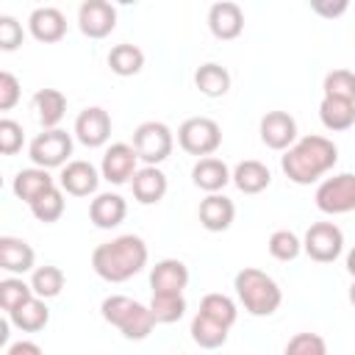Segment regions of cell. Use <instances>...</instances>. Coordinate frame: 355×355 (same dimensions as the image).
I'll return each instance as SVG.
<instances>
[{
	"mask_svg": "<svg viewBox=\"0 0 355 355\" xmlns=\"http://www.w3.org/2000/svg\"><path fill=\"white\" fill-rule=\"evenodd\" d=\"M338 161V147L327 136H302L280 158L283 175L297 186H311L324 178Z\"/></svg>",
	"mask_w": 355,
	"mask_h": 355,
	"instance_id": "1",
	"label": "cell"
},
{
	"mask_svg": "<svg viewBox=\"0 0 355 355\" xmlns=\"http://www.w3.org/2000/svg\"><path fill=\"white\" fill-rule=\"evenodd\" d=\"M147 266V244L141 236L125 233L105 244H97L92 252V269L108 283H125Z\"/></svg>",
	"mask_w": 355,
	"mask_h": 355,
	"instance_id": "2",
	"label": "cell"
},
{
	"mask_svg": "<svg viewBox=\"0 0 355 355\" xmlns=\"http://www.w3.org/2000/svg\"><path fill=\"white\" fill-rule=\"evenodd\" d=\"M233 288H236V297L244 305V311L252 316H272L283 302V291H280L277 280L255 266H244L241 272H236Z\"/></svg>",
	"mask_w": 355,
	"mask_h": 355,
	"instance_id": "3",
	"label": "cell"
},
{
	"mask_svg": "<svg viewBox=\"0 0 355 355\" xmlns=\"http://www.w3.org/2000/svg\"><path fill=\"white\" fill-rule=\"evenodd\" d=\"M100 313L108 324H114L128 341H144L153 327H155V319H153V311L150 305H141L125 294H111L103 300L100 305Z\"/></svg>",
	"mask_w": 355,
	"mask_h": 355,
	"instance_id": "4",
	"label": "cell"
},
{
	"mask_svg": "<svg viewBox=\"0 0 355 355\" xmlns=\"http://www.w3.org/2000/svg\"><path fill=\"white\" fill-rule=\"evenodd\" d=\"M178 144L189 155H197V161L200 158H208L222 144V128L211 116H189L178 128Z\"/></svg>",
	"mask_w": 355,
	"mask_h": 355,
	"instance_id": "5",
	"label": "cell"
},
{
	"mask_svg": "<svg viewBox=\"0 0 355 355\" xmlns=\"http://www.w3.org/2000/svg\"><path fill=\"white\" fill-rule=\"evenodd\" d=\"M175 147V136L169 130V125L147 119L133 130V150L139 153V158L144 161V166H158L172 155Z\"/></svg>",
	"mask_w": 355,
	"mask_h": 355,
	"instance_id": "6",
	"label": "cell"
},
{
	"mask_svg": "<svg viewBox=\"0 0 355 355\" xmlns=\"http://www.w3.org/2000/svg\"><path fill=\"white\" fill-rule=\"evenodd\" d=\"M69 155H72V136L67 130H61V128L42 130L28 144V158L33 161V166H42V169L67 166Z\"/></svg>",
	"mask_w": 355,
	"mask_h": 355,
	"instance_id": "7",
	"label": "cell"
},
{
	"mask_svg": "<svg viewBox=\"0 0 355 355\" xmlns=\"http://www.w3.org/2000/svg\"><path fill=\"white\" fill-rule=\"evenodd\" d=\"M313 202H316V208L322 214H330V216L355 211V175L352 172H341V175L324 178L316 186Z\"/></svg>",
	"mask_w": 355,
	"mask_h": 355,
	"instance_id": "8",
	"label": "cell"
},
{
	"mask_svg": "<svg viewBox=\"0 0 355 355\" xmlns=\"http://www.w3.org/2000/svg\"><path fill=\"white\" fill-rule=\"evenodd\" d=\"M302 250L316 263H333L344 252V233L336 222H313L305 230Z\"/></svg>",
	"mask_w": 355,
	"mask_h": 355,
	"instance_id": "9",
	"label": "cell"
},
{
	"mask_svg": "<svg viewBox=\"0 0 355 355\" xmlns=\"http://www.w3.org/2000/svg\"><path fill=\"white\" fill-rule=\"evenodd\" d=\"M136 161H139V153L133 150V144L116 141V144H111V147L103 153L100 175H103V180H108V183H114V186H122V183L133 180V175L139 172Z\"/></svg>",
	"mask_w": 355,
	"mask_h": 355,
	"instance_id": "10",
	"label": "cell"
},
{
	"mask_svg": "<svg viewBox=\"0 0 355 355\" xmlns=\"http://www.w3.org/2000/svg\"><path fill=\"white\" fill-rule=\"evenodd\" d=\"M78 28L89 39H105L116 28V8L108 0H86L78 8Z\"/></svg>",
	"mask_w": 355,
	"mask_h": 355,
	"instance_id": "11",
	"label": "cell"
},
{
	"mask_svg": "<svg viewBox=\"0 0 355 355\" xmlns=\"http://www.w3.org/2000/svg\"><path fill=\"white\" fill-rule=\"evenodd\" d=\"M108 136H111V116L105 108L89 105L75 116V139L83 147H89V150L103 147L108 141Z\"/></svg>",
	"mask_w": 355,
	"mask_h": 355,
	"instance_id": "12",
	"label": "cell"
},
{
	"mask_svg": "<svg viewBox=\"0 0 355 355\" xmlns=\"http://www.w3.org/2000/svg\"><path fill=\"white\" fill-rule=\"evenodd\" d=\"M258 130H261V141L269 150L286 153L297 141V119L288 111H266L261 116Z\"/></svg>",
	"mask_w": 355,
	"mask_h": 355,
	"instance_id": "13",
	"label": "cell"
},
{
	"mask_svg": "<svg viewBox=\"0 0 355 355\" xmlns=\"http://www.w3.org/2000/svg\"><path fill=\"white\" fill-rule=\"evenodd\" d=\"M100 172L94 164L89 161H69L67 166H61V175H58V186L64 189V194H72V197H89V194H97V186H100Z\"/></svg>",
	"mask_w": 355,
	"mask_h": 355,
	"instance_id": "14",
	"label": "cell"
},
{
	"mask_svg": "<svg viewBox=\"0 0 355 355\" xmlns=\"http://www.w3.org/2000/svg\"><path fill=\"white\" fill-rule=\"evenodd\" d=\"M208 28L222 42L239 39L241 31H244V11H241V6L239 3H230V0L214 3L208 8Z\"/></svg>",
	"mask_w": 355,
	"mask_h": 355,
	"instance_id": "15",
	"label": "cell"
},
{
	"mask_svg": "<svg viewBox=\"0 0 355 355\" xmlns=\"http://www.w3.org/2000/svg\"><path fill=\"white\" fill-rule=\"evenodd\" d=\"M189 286V266L180 258H164L150 272L153 294H183Z\"/></svg>",
	"mask_w": 355,
	"mask_h": 355,
	"instance_id": "16",
	"label": "cell"
},
{
	"mask_svg": "<svg viewBox=\"0 0 355 355\" xmlns=\"http://www.w3.org/2000/svg\"><path fill=\"white\" fill-rule=\"evenodd\" d=\"M28 31L36 42H44V44L61 42L67 33V17L55 6H39L28 17Z\"/></svg>",
	"mask_w": 355,
	"mask_h": 355,
	"instance_id": "17",
	"label": "cell"
},
{
	"mask_svg": "<svg viewBox=\"0 0 355 355\" xmlns=\"http://www.w3.org/2000/svg\"><path fill=\"white\" fill-rule=\"evenodd\" d=\"M128 216V202L122 194L116 191H103L94 194V200L89 202V219L94 227L100 230H111L116 225H122V219Z\"/></svg>",
	"mask_w": 355,
	"mask_h": 355,
	"instance_id": "18",
	"label": "cell"
},
{
	"mask_svg": "<svg viewBox=\"0 0 355 355\" xmlns=\"http://www.w3.org/2000/svg\"><path fill=\"white\" fill-rule=\"evenodd\" d=\"M53 186H55V180H53V175H50L47 169H42V166H28V169H19V172L14 175L11 191H14L17 200L33 205V202H36L42 194H47Z\"/></svg>",
	"mask_w": 355,
	"mask_h": 355,
	"instance_id": "19",
	"label": "cell"
},
{
	"mask_svg": "<svg viewBox=\"0 0 355 355\" xmlns=\"http://www.w3.org/2000/svg\"><path fill=\"white\" fill-rule=\"evenodd\" d=\"M197 216H200V225H202L208 233H222V230H227V227L233 225V219H236V205H233V200L225 197V194H208V197L200 202Z\"/></svg>",
	"mask_w": 355,
	"mask_h": 355,
	"instance_id": "20",
	"label": "cell"
},
{
	"mask_svg": "<svg viewBox=\"0 0 355 355\" xmlns=\"http://www.w3.org/2000/svg\"><path fill=\"white\" fill-rule=\"evenodd\" d=\"M36 263V252L25 239L17 236H0V266L8 275H25Z\"/></svg>",
	"mask_w": 355,
	"mask_h": 355,
	"instance_id": "21",
	"label": "cell"
},
{
	"mask_svg": "<svg viewBox=\"0 0 355 355\" xmlns=\"http://www.w3.org/2000/svg\"><path fill=\"white\" fill-rule=\"evenodd\" d=\"M191 180H194L197 189H202V191H208V194H219V191L233 180V172L227 169V164H225L222 158L208 155V158H200V161L194 164Z\"/></svg>",
	"mask_w": 355,
	"mask_h": 355,
	"instance_id": "22",
	"label": "cell"
},
{
	"mask_svg": "<svg viewBox=\"0 0 355 355\" xmlns=\"http://www.w3.org/2000/svg\"><path fill=\"white\" fill-rule=\"evenodd\" d=\"M130 189H133L136 202H141V205H155V202L164 200L169 183H166V175H164L158 166H141V169L133 175Z\"/></svg>",
	"mask_w": 355,
	"mask_h": 355,
	"instance_id": "23",
	"label": "cell"
},
{
	"mask_svg": "<svg viewBox=\"0 0 355 355\" xmlns=\"http://www.w3.org/2000/svg\"><path fill=\"white\" fill-rule=\"evenodd\" d=\"M33 111H36L42 130H53L67 114V97L58 89H39L33 94Z\"/></svg>",
	"mask_w": 355,
	"mask_h": 355,
	"instance_id": "24",
	"label": "cell"
},
{
	"mask_svg": "<svg viewBox=\"0 0 355 355\" xmlns=\"http://www.w3.org/2000/svg\"><path fill=\"white\" fill-rule=\"evenodd\" d=\"M8 322L22 330V333H39L47 327L50 322V308H47V300L42 297H31L28 302H22L17 311L8 313Z\"/></svg>",
	"mask_w": 355,
	"mask_h": 355,
	"instance_id": "25",
	"label": "cell"
},
{
	"mask_svg": "<svg viewBox=\"0 0 355 355\" xmlns=\"http://www.w3.org/2000/svg\"><path fill=\"white\" fill-rule=\"evenodd\" d=\"M233 183H236V189L244 191V194H261L263 189H269L272 172H269L266 164H261V161H255V158H247V161L236 164V169H233Z\"/></svg>",
	"mask_w": 355,
	"mask_h": 355,
	"instance_id": "26",
	"label": "cell"
},
{
	"mask_svg": "<svg viewBox=\"0 0 355 355\" xmlns=\"http://www.w3.org/2000/svg\"><path fill=\"white\" fill-rule=\"evenodd\" d=\"M194 86L205 97H225L230 92V72L216 61L200 64L194 72Z\"/></svg>",
	"mask_w": 355,
	"mask_h": 355,
	"instance_id": "27",
	"label": "cell"
},
{
	"mask_svg": "<svg viewBox=\"0 0 355 355\" xmlns=\"http://www.w3.org/2000/svg\"><path fill=\"white\" fill-rule=\"evenodd\" d=\"M319 119L327 130H349L355 125V103L338 97H322Z\"/></svg>",
	"mask_w": 355,
	"mask_h": 355,
	"instance_id": "28",
	"label": "cell"
},
{
	"mask_svg": "<svg viewBox=\"0 0 355 355\" xmlns=\"http://www.w3.org/2000/svg\"><path fill=\"white\" fill-rule=\"evenodd\" d=\"M108 67L114 75L119 78H130V75H139L141 67H144V50L130 44V42H122V44H114L108 50Z\"/></svg>",
	"mask_w": 355,
	"mask_h": 355,
	"instance_id": "29",
	"label": "cell"
},
{
	"mask_svg": "<svg viewBox=\"0 0 355 355\" xmlns=\"http://www.w3.org/2000/svg\"><path fill=\"white\" fill-rule=\"evenodd\" d=\"M189 333H191V341L197 347H202V349H219L227 341V327L219 324V322H214V319H208V316H202L200 311L191 319Z\"/></svg>",
	"mask_w": 355,
	"mask_h": 355,
	"instance_id": "30",
	"label": "cell"
},
{
	"mask_svg": "<svg viewBox=\"0 0 355 355\" xmlns=\"http://www.w3.org/2000/svg\"><path fill=\"white\" fill-rule=\"evenodd\" d=\"M200 313L208 316V319H214V322H219V324H225L227 330H230V327L236 324V319H239L236 302H233L227 294H219V291H211V294H205V297L200 300Z\"/></svg>",
	"mask_w": 355,
	"mask_h": 355,
	"instance_id": "31",
	"label": "cell"
},
{
	"mask_svg": "<svg viewBox=\"0 0 355 355\" xmlns=\"http://www.w3.org/2000/svg\"><path fill=\"white\" fill-rule=\"evenodd\" d=\"M31 288H33L36 297L53 300V297H58L61 288H64V272H61L58 266H53V263L36 266L33 275H31Z\"/></svg>",
	"mask_w": 355,
	"mask_h": 355,
	"instance_id": "32",
	"label": "cell"
},
{
	"mask_svg": "<svg viewBox=\"0 0 355 355\" xmlns=\"http://www.w3.org/2000/svg\"><path fill=\"white\" fill-rule=\"evenodd\" d=\"M150 311H153L155 324H172L178 319H183L186 300H183V294H153Z\"/></svg>",
	"mask_w": 355,
	"mask_h": 355,
	"instance_id": "33",
	"label": "cell"
},
{
	"mask_svg": "<svg viewBox=\"0 0 355 355\" xmlns=\"http://www.w3.org/2000/svg\"><path fill=\"white\" fill-rule=\"evenodd\" d=\"M28 208H31V214H33L39 222H44V225L58 222L61 214H64V208H67L64 189H61V186H53L47 194H42V197H39L33 205H28Z\"/></svg>",
	"mask_w": 355,
	"mask_h": 355,
	"instance_id": "34",
	"label": "cell"
},
{
	"mask_svg": "<svg viewBox=\"0 0 355 355\" xmlns=\"http://www.w3.org/2000/svg\"><path fill=\"white\" fill-rule=\"evenodd\" d=\"M31 297H36V294H33L31 283H25L22 277H6V280H0V308L6 311V316L11 311H17L22 302H28Z\"/></svg>",
	"mask_w": 355,
	"mask_h": 355,
	"instance_id": "35",
	"label": "cell"
},
{
	"mask_svg": "<svg viewBox=\"0 0 355 355\" xmlns=\"http://www.w3.org/2000/svg\"><path fill=\"white\" fill-rule=\"evenodd\" d=\"M324 97H338V100H349L355 103V72L352 69H333L324 75L322 83Z\"/></svg>",
	"mask_w": 355,
	"mask_h": 355,
	"instance_id": "36",
	"label": "cell"
},
{
	"mask_svg": "<svg viewBox=\"0 0 355 355\" xmlns=\"http://www.w3.org/2000/svg\"><path fill=\"white\" fill-rule=\"evenodd\" d=\"M266 247H269V255H272L275 261H294V258L302 252V241H300L297 233H291V230H275V233L269 236Z\"/></svg>",
	"mask_w": 355,
	"mask_h": 355,
	"instance_id": "37",
	"label": "cell"
},
{
	"mask_svg": "<svg viewBox=\"0 0 355 355\" xmlns=\"http://www.w3.org/2000/svg\"><path fill=\"white\" fill-rule=\"evenodd\" d=\"M283 355H327V341L319 333H297L288 338Z\"/></svg>",
	"mask_w": 355,
	"mask_h": 355,
	"instance_id": "38",
	"label": "cell"
},
{
	"mask_svg": "<svg viewBox=\"0 0 355 355\" xmlns=\"http://www.w3.org/2000/svg\"><path fill=\"white\" fill-rule=\"evenodd\" d=\"M25 144V133L22 125L17 119H0V153L3 155H17Z\"/></svg>",
	"mask_w": 355,
	"mask_h": 355,
	"instance_id": "39",
	"label": "cell"
},
{
	"mask_svg": "<svg viewBox=\"0 0 355 355\" xmlns=\"http://www.w3.org/2000/svg\"><path fill=\"white\" fill-rule=\"evenodd\" d=\"M22 39H25L22 22L14 19V17H8V14H3L0 17V50H6V53L17 50L22 44Z\"/></svg>",
	"mask_w": 355,
	"mask_h": 355,
	"instance_id": "40",
	"label": "cell"
},
{
	"mask_svg": "<svg viewBox=\"0 0 355 355\" xmlns=\"http://www.w3.org/2000/svg\"><path fill=\"white\" fill-rule=\"evenodd\" d=\"M19 80L11 72H0V111H11L19 103Z\"/></svg>",
	"mask_w": 355,
	"mask_h": 355,
	"instance_id": "41",
	"label": "cell"
},
{
	"mask_svg": "<svg viewBox=\"0 0 355 355\" xmlns=\"http://www.w3.org/2000/svg\"><path fill=\"white\" fill-rule=\"evenodd\" d=\"M347 8H349V3H347V0H338V3L313 0V3H311V11H313V14H319V17H327V19H336V17H341Z\"/></svg>",
	"mask_w": 355,
	"mask_h": 355,
	"instance_id": "42",
	"label": "cell"
},
{
	"mask_svg": "<svg viewBox=\"0 0 355 355\" xmlns=\"http://www.w3.org/2000/svg\"><path fill=\"white\" fill-rule=\"evenodd\" d=\"M6 355H44L42 352V347L36 344V341H14L8 349H6Z\"/></svg>",
	"mask_w": 355,
	"mask_h": 355,
	"instance_id": "43",
	"label": "cell"
},
{
	"mask_svg": "<svg viewBox=\"0 0 355 355\" xmlns=\"http://www.w3.org/2000/svg\"><path fill=\"white\" fill-rule=\"evenodd\" d=\"M347 272H349V277L355 280V247L347 252Z\"/></svg>",
	"mask_w": 355,
	"mask_h": 355,
	"instance_id": "44",
	"label": "cell"
},
{
	"mask_svg": "<svg viewBox=\"0 0 355 355\" xmlns=\"http://www.w3.org/2000/svg\"><path fill=\"white\" fill-rule=\"evenodd\" d=\"M349 302L355 305V280H352V286H349Z\"/></svg>",
	"mask_w": 355,
	"mask_h": 355,
	"instance_id": "45",
	"label": "cell"
}]
</instances>
